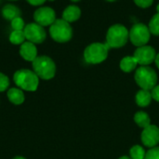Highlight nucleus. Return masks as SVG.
Instances as JSON below:
<instances>
[{
	"mask_svg": "<svg viewBox=\"0 0 159 159\" xmlns=\"http://www.w3.org/2000/svg\"><path fill=\"white\" fill-rule=\"evenodd\" d=\"M142 142L149 148H154L159 143V128L155 125H150L143 128L142 132Z\"/></svg>",
	"mask_w": 159,
	"mask_h": 159,
	"instance_id": "11",
	"label": "nucleus"
},
{
	"mask_svg": "<svg viewBox=\"0 0 159 159\" xmlns=\"http://www.w3.org/2000/svg\"><path fill=\"white\" fill-rule=\"evenodd\" d=\"M157 12L159 13V4L157 5Z\"/></svg>",
	"mask_w": 159,
	"mask_h": 159,
	"instance_id": "31",
	"label": "nucleus"
},
{
	"mask_svg": "<svg viewBox=\"0 0 159 159\" xmlns=\"http://www.w3.org/2000/svg\"><path fill=\"white\" fill-rule=\"evenodd\" d=\"M133 56L141 66H148L156 60L157 52L152 46L145 45L137 48Z\"/></svg>",
	"mask_w": 159,
	"mask_h": 159,
	"instance_id": "10",
	"label": "nucleus"
},
{
	"mask_svg": "<svg viewBox=\"0 0 159 159\" xmlns=\"http://www.w3.org/2000/svg\"><path fill=\"white\" fill-rule=\"evenodd\" d=\"M14 83L21 90L28 92H34L39 85V78L30 69L21 68L17 70L13 75Z\"/></svg>",
	"mask_w": 159,
	"mask_h": 159,
	"instance_id": "1",
	"label": "nucleus"
},
{
	"mask_svg": "<svg viewBox=\"0 0 159 159\" xmlns=\"http://www.w3.org/2000/svg\"><path fill=\"white\" fill-rule=\"evenodd\" d=\"M138 62L134 56H126L120 61V68L124 72H131L136 68Z\"/></svg>",
	"mask_w": 159,
	"mask_h": 159,
	"instance_id": "17",
	"label": "nucleus"
},
{
	"mask_svg": "<svg viewBox=\"0 0 159 159\" xmlns=\"http://www.w3.org/2000/svg\"><path fill=\"white\" fill-rule=\"evenodd\" d=\"M135 5L142 7V8H147L152 6L154 3V0H133Z\"/></svg>",
	"mask_w": 159,
	"mask_h": 159,
	"instance_id": "25",
	"label": "nucleus"
},
{
	"mask_svg": "<svg viewBox=\"0 0 159 159\" xmlns=\"http://www.w3.org/2000/svg\"><path fill=\"white\" fill-rule=\"evenodd\" d=\"M129 154H130V158L131 159H144L146 153L142 146L135 145L130 149Z\"/></svg>",
	"mask_w": 159,
	"mask_h": 159,
	"instance_id": "21",
	"label": "nucleus"
},
{
	"mask_svg": "<svg viewBox=\"0 0 159 159\" xmlns=\"http://www.w3.org/2000/svg\"><path fill=\"white\" fill-rule=\"evenodd\" d=\"M46 1L47 0H26L27 3L34 7H42V5H44Z\"/></svg>",
	"mask_w": 159,
	"mask_h": 159,
	"instance_id": "26",
	"label": "nucleus"
},
{
	"mask_svg": "<svg viewBox=\"0 0 159 159\" xmlns=\"http://www.w3.org/2000/svg\"><path fill=\"white\" fill-rule=\"evenodd\" d=\"M144 159H159V147L151 148L145 154Z\"/></svg>",
	"mask_w": 159,
	"mask_h": 159,
	"instance_id": "24",
	"label": "nucleus"
},
{
	"mask_svg": "<svg viewBox=\"0 0 159 159\" xmlns=\"http://www.w3.org/2000/svg\"><path fill=\"white\" fill-rule=\"evenodd\" d=\"M71 1H73V2H78V1H80V0H71Z\"/></svg>",
	"mask_w": 159,
	"mask_h": 159,
	"instance_id": "32",
	"label": "nucleus"
},
{
	"mask_svg": "<svg viewBox=\"0 0 159 159\" xmlns=\"http://www.w3.org/2000/svg\"><path fill=\"white\" fill-rule=\"evenodd\" d=\"M32 67L33 71L37 75L39 79L48 81L55 76L56 65L54 61L47 55L37 56L32 62Z\"/></svg>",
	"mask_w": 159,
	"mask_h": 159,
	"instance_id": "2",
	"label": "nucleus"
},
{
	"mask_svg": "<svg viewBox=\"0 0 159 159\" xmlns=\"http://www.w3.org/2000/svg\"><path fill=\"white\" fill-rule=\"evenodd\" d=\"M23 32L26 40L35 45L43 43L47 37V33L45 28L37 24L36 22H30L26 24L23 29Z\"/></svg>",
	"mask_w": 159,
	"mask_h": 159,
	"instance_id": "8",
	"label": "nucleus"
},
{
	"mask_svg": "<svg viewBox=\"0 0 159 159\" xmlns=\"http://www.w3.org/2000/svg\"><path fill=\"white\" fill-rule=\"evenodd\" d=\"M118 159H131L130 157H119Z\"/></svg>",
	"mask_w": 159,
	"mask_h": 159,
	"instance_id": "30",
	"label": "nucleus"
},
{
	"mask_svg": "<svg viewBox=\"0 0 159 159\" xmlns=\"http://www.w3.org/2000/svg\"><path fill=\"white\" fill-rule=\"evenodd\" d=\"M19 52L21 58L27 62H33L38 56L36 45L27 40L20 46Z\"/></svg>",
	"mask_w": 159,
	"mask_h": 159,
	"instance_id": "12",
	"label": "nucleus"
},
{
	"mask_svg": "<svg viewBox=\"0 0 159 159\" xmlns=\"http://www.w3.org/2000/svg\"><path fill=\"white\" fill-rule=\"evenodd\" d=\"M9 41L13 45H21L23 42H25V35L23 31H19V30H12L11 33L9 34L8 37Z\"/></svg>",
	"mask_w": 159,
	"mask_h": 159,
	"instance_id": "19",
	"label": "nucleus"
},
{
	"mask_svg": "<svg viewBox=\"0 0 159 159\" xmlns=\"http://www.w3.org/2000/svg\"><path fill=\"white\" fill-rule=\"evenodd\" d=\"M12 159H26V158H25V157H20V156H18V157H13Z\"/></svg>",
	"mask_w": 159,
	"mask_h": 159,
	"instance_id": "29",
	"label": "nucleus"
},
{
	"mask_svg": "<svg viewBox=\"0 0 159 159\" xmlns=\"http://www.w3.org/2000/svg\"><path fill=\"white\" fill-rule=\"evenodd\" d=\"M51 38L59 43H66L73 37V28L69 22L63 19H57L49 26Z\"/></svg>",
	"mask_w": 159,
	"mask_h": 159,
	"instance_id": "4",
	"label": "nucleus"
},
{
	"mask_svg": "<svg viewBox=\"0 0 159 159\" xmlns=\"http://www.w3.org/2000/svg\"><path fill=\"white\" fill-rule=\"evenodd\" d=\"M47 1H51L52 2V1H55V0H47Z\"/></svg>",
	"mask_w": 159,
	"mask_h": 159,
	"instance_id": "34",
	"label": "nucleus"
},
{
	"mask_svg": "<svg viewBox=\"0 0 159 159\" xmlns=\"http://www.w3.org/2000/svg\"><path fill=\"white\" fill-rule=\"evenodd\" d=\"M106 1H108V2H114V1H116V0H106Z\"/></svg>",
	"mask_w": 159,
	"mask_h": 159,
	"instance_id": "33",
	"label": "nucleus"
},
{
	"mask_svg": "<svg viewBox=\"0 0 159 159\" xmlns=\"http://www.w3.org/2000/svg\"><path fill=\"white\" fill-rule=\"evenodd\" d=\"M148 28L150 30V33L155 35V36H159V13L157 12V14H155L150 22H149V25Z\"/></svg>",
	"mask_w": 159,
	"mask_h": 159,
	"instance_id": "20",
	"label": "nucleus"
},
{
	"mask_svg": "<svg viewBox=\"0 0 159 159\" xmlns=\"http://www.w3.org/2000/svg\"><path fill=\"white\" fill-rule=\"evenodd\" d=\"M25 22L24 20L21 17H17L14 20H12L10 22V26L12 28V30H19V31H23L24 27H25Z\"/></svg>",
	"mask_w": 159,
	"mask_h": 159,
	"instance_id": "22",
	"label": "nucleus"
},
{
	"mask_svg": "<svg viewBox=\"0 0 159 159\" xmlns=\"http://www.w3.org/2000/svg\"><path fill=\"white\" fill-rule=\"evenodd\" d=\"M8 1H18V0H8Z\"/></svg>",
	"mask_w": 159,
	"mask_h": 159,
	"instance_id": "35",
	"label": "nucleus"
},
{
	"mask_svg": "<svg viewBox=\"0 0 159 159\" xmlns=\"http://www.w3.org/2000/svg\"><path fill=\"white\" fill-rule=\"evenodd\" d=\"M155 62H156V65H157V67L159 68V53H157V54Z\"/></svg>",
	"mask_w": 159,
	"mask_h": 159,
	"instance_id": "28",
	"label": "nucleus"
},
{
	"mask_svg": "<svg viewBox=\"0 0 159 159\" xmlns=\"http://www.w3.org/2000/svg\"><path fill=\"white\" fill-rule=\"evenodd\" d=\"M34 22L37 24L45 27V26H50L57 19H56V12L55 10L50 7L42 6L36 8L34 12Z\"/></svg>",
	"mask_w": 159,
	"mask_h": 159,
	"instance_id": "9",
	"label": "nucleus"
},
{
	"mask_svg": "<svg viewBox=\"0 0 159 159\" xmlns=\"http://www.w3.org/2000/svg\"><path fill=\"white\" fill-rule=\"evenodd\" d=\"M136 103L138 106L140 107H147L150 105L151 101H152V95L150 91H146V90H140L137 94H136Z\"/></svg>",
	"mask_w": 159,
	"mask_h": 159,
	"instance_id": "16",
	"label": "nucleus"
},
{
	"mask_svg": "<svg viewBox=\"0 0 159 159\" xmlns=\"http://www.w3.org/2000/svg\"><path fill=\"white\" fill-rule=\"evenodd\" d=\"M110 47L106 43L95 42L89 44L84 51V58L89 64H100L108 56Z\"/></svg>",
	"mask_w": 159,
	"mask_h": 159,
	"instance_id": "6",
	"label": "nucleus"
},
{
	"mask_svg": "<svg viewBox=\"0 0 159 159\" xmlns=\"http://www.w3.org/2000/svg\"><path fill=\"white\" fill-rule=\"evenodd\" d=\"M80 16H81L80 7L75 5H70L64 8L63 12H62L61 19L66 21L67 22L71 23V22H76L77 20H79Z\"/></svg>",
	"mask_w": 159,
	"mask_h": 159,
	"instance_id": "13",
	"label": "nucleus"
},
{
	"mask_svg": "<svg viewBox=\"0 0 159 159\" xmlns=\"http://www.w3.org/2000/svg\"><path fill=\"white\" fill-rule=\"evenodd\" d=\"M129 38L128 28L122 24L112 25L106 34V44L111 48H121L125 46Z\"/></svg>",
	"mask_w": 159,
	"mask_h": 159,
	"instance_id": "3",
	"label": "nucleus"
},
{
	"mask_svg": "<svg viewBox=\"0 0 159 159\" xmlns=\"http://www.w3.org/2000/svg\"><path fill=\"white\" fill-rule=\"evenodd\" d=\"M1 14L5 20L11 22L17 17H21V10L13 4H7L2 7Z\"/></svg>",
	"mask_w": 159,
	"mask_h": 159,
	"instance_id": "14",
	"label": "nucleus"
},
{
	"mask_svg": "<svg viewBox=\"0 0 159 159\" xmlns=\"http://www.w3.org/2000/svg\"><path fill=\"white\" fill-rule=\"evenodd\" d=\"M134 121L135 123L143 127V128H145L147 127L148 126L151 125V120H150V117L149 115L144 112H138L135 115H134Z\"/></svg>",
	"mask_w": 159,
	"mask_h": 159,
	"instance_id": "18",
	"label": "nucleus"
},
{
	"mask_svg": "<svg viewBox=\"0 0 159 159\" xmlns=\"http://www.w3.org/2000/svg\"><path fill=\"white\" fill-rule=\"evenodd\" d=\"M134 79L137 84L146 91H152L157 83V72L150 67L142 66L137 68L135 72Z\"/></svg>",
	"mask_w": 159,
	"mask_h": 159,
	"instance_id": "5",
	"label": "nucleus"
},
{
	"mask_svg": "<svg viewBox=\"0 0 159 159\" xmlns=\"http://www.w3.org/2000/svg\"><path fill=\"white\" fill-rule=\"evenodd\" d=\"M150 30L144 23H135L129 30V39L138 48L145 46L150 40Z\"/></svg>",
	"mask_w": 159,
	"mask_h": 159,
	"instance_id": "7",
	"label": "nucleus"
},
{
	"mask_svg": "<svg viewBox=\"0 0 159 159\" xmlns=\"http://www.w3.org/2000/svg\"><path fill=\"white\" fill-rule=\"evenodd\" d=\"M9 79L7 75L0 72V93L7 91L9 86Z\"/></svg>",
	"mask_w": 159,
	"mask_h": 159,
	"instance_id": "23",
	"label": "nucleus"
},
{
	"mask_svg": "<svg viewBox=\"0 0 159 159\" xmlns=\"http://www.w3.org/2000/svg\"><path fill=\"white\" fill-rule=\"evenodd\" d=\"M151 95H152V98H154L156 101L159 102V84L157 85L151 92Z\"/></svg>",
	"mask_w": 159,
	"mask_h": 159,
	"instance_id": "27",
	"label": "nucleus"
},
{
	"mask_svg": "<svg viewBox=\"0 0 159 159\" xmlns=\"http://www.w3.org/2000/svg\"><path fill=\"white\" fill-rule=\"evenodd\" d=\"M7 97L8 100L14 105H20L25 100L24 93L20 88H10L7 92Z\"/></svg>",
	"mask_w": 159,
	"mask_h": 159,
	"instance_id": "15",
	"label": "nucleus"
}]
</instances>
